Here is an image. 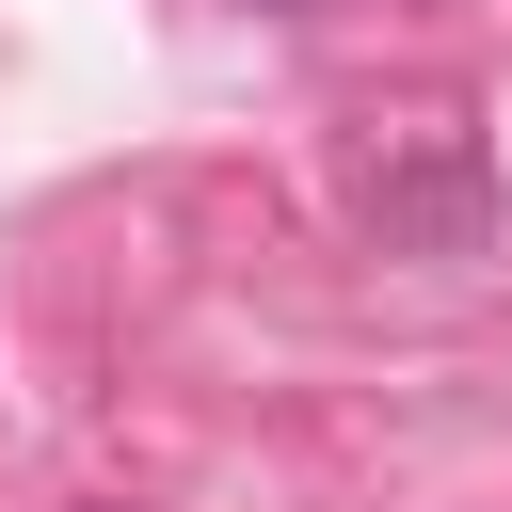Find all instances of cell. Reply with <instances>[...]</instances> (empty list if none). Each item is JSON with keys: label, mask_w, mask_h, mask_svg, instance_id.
<instances>
[{"label": "cell", "mask_w": 512, "mask_h": 512, "mask_svg": "<svg viewBox=\"0 0 512 512\" xmlns=\"http://www.w3.org/2000/svg\"><path fill=\"white\" fill-rule=\"evenodd\" d=\"M368 224H384V240H432V256H464V240L496 224V192H480V160H464V144H432V160H400V176L368 160Z\"/></svg>", "instance_id": "6da1fadb"}]
</instances>
